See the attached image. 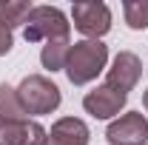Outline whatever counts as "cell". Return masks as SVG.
I'll list each match as a JSON object with an SVG mask.
<instances>
[{
    "label": "cell",
    "instance_id": "cell-13",
    "mask_svg": "<svg viewBox=\"0 0 148 145\" xmlns=\"http://www.w3.org/2000/svg\"><path fill=\"white\" fill-rule=\"evenodd\" d=\"M23 145H49V131L37 120H26L23 122Z\"/></svg>",
    "mask_w": 148,
    "mask_h": 145
},
{
    "label": "cell",
    "instance_id": "cell-3",
    "mask_svg": "<svg viewBox=\"0 0 148 145\" xmlns=\"http://www.w3.org/2000/svg\"><path fill=\"white\" fill-rule=\"evenodd\" d=\"M71 23L69 17L57 9V6H34L32 14L23 23V37L26 43H49V40H60L69 37Z\"/></svg>",
    "mask_w": 148,
    "mask_h": 145
},
{
    "label": "cell",
    "instance_id": "cell-16",
    "mask_svg": "<svg viewBox=\"0 0 148 145\" xmlns=\"http://www.w3.org/2000/svg\"><path fill=\"white\" fill-rule=\"evenodd\" d=\"M143 108H145V111H148V88H145V91H143Z\"/></svg>",
    "mask_w": 148,
    "mask_h": 145
},
{
    "label": "cell",
    "instance_id": "cell-8",
    "mask_svg": "<svg viewBox=\"0 0 148 145\" xmlns=\"http://www.w3.org/2000/svg\"><path fill=\"white\" fill-rule=\"evenodd\" d=\"M91 131L80 117H63L49 131V145H88Z\"/></svg>",
    "mask_w": 148,
    "mask_h": 145
},
{
    "label": "cell",
    "instance_id": "cell-10",
    "mask_svg": "<svg viewBox=\"0 0 148 145\" xmlns=\"http://www.w3.org/2000/svg\"><path fill=\"white\" fill-rule=\"evenodd\" d=\"M29 120V114L20 105L17 88H12L9 83H0V125H14Z\"/></svg>",
    "mask_w": 148,
    "mask_h": 145
},
{
    "label": "cell",
    "instance_id": "cell-7",
    "mask_svg": "<svg viewBox=\"0 0 148 145\" xmlns=\"http://www.w3.org/2000/svg\"><path fill=\"white\" fill-rule=\"evenodd\" d=\"M143 77V60L134 54V51H120V54L111 60V66L106 68V83L120 88L123 94H128L131 88H137Z\"/></svg>",
    "mask_w": 148,
    "mask_h": 145
},
{
    "label": "cell",
    "instance_id": "cell-4",
    "mask_svg": "<svg viewBox=\"0 0 148 145\" xmlns=\"http://www.w3.org/2000/svg\"><path fill=\"white\" fill-rule=\"evenodd\" d=\"M71 20H74V29L80 34H86V40H100V37L108 34V29H111V9L106 3H100V0L74 3Z\"/></svg>",
    "mask_w": 148,
    "mask_h": 145
},
{
    "label": "cell",
    "instance_id": "cell-9",
    "mask_svg": "<svg viewBox=\"0 0 148 145\" xmlns=\"http://www.w3.org/2000/svg\"><path fill=\"white\" fill-rule=\"evenodd\" d=\"M69 51H71V40H69V37L43 43V49H40V63H43V68H49L51 74L54 71H66Z\"/></svg>",
    "mask_w": 148,
    "mask_h": 145
},
{
    "label": "cell",
    "instance_id": "cell-1",
    "mask_svg": "<svg viewBox=\"0 0 148 145\" xmlns=\"http://www.w3.org/2000/svg\"><path fill=\"white\" fill-rule=\"evenodd\" d=\"M108 68V46L103 40H77L66 60V77L71 85H88Z\"/></svg>",
    "mask_w": 148,
    "mask_h": 145
},
{
    "label": "cell",
    "instance_id": "cell-2",
    "mask_svg": "<svg viewBox=\"0 0 148 145\" xmlns=\"http://www.w3.org/2000/svg\"><path fill=\"white\" fill-rule=\"evenodd\" d=\"M17 97L26 114L32 117H43V114H54L63 103V94L57 88V83H51L46 74H29L23 77V83L17 85Z\"/></svg>",
    "mask_w": 148,
    "mask_h": 145
},
{
    "label": "cell",
    "instance_id": "cell-14",
    "mask_svg": "<svg viewBox=\"0 0 148 145\" xmlns=\"http://www.w3.org/2000/svg\"><path fill=\"white\" fill-rule=\"evenodd\" d=\"M26 122V120H23ZM23 122L0 125V145H23Z\"/></svg>",
    "mask_w": 148,
    "mask_h": 145
},
{
    "label": "cell",
    "instance_id": "cell-11",
    "mask_svg": "<svg viewBox=\"0 0 148 145\" xmlns=\"http://www.w3.org/2000/svg\"><path fill=\"white\" fill-rule=\"evenodd\" d=\"M32 3H26V0H0V23L6 26V29H17L26 23V17L32 14Z\"/></svg>",
    "mask_w": 148,
    "mask_h": 145
},
{
    "label": "cell",
    "instance_id": "cell-15",
    "mask_svg": "<svg viewBox=\"0 0 148 145\" xmlns=\"http://www.w3.org/2000/svg\"><path fill=\"white\" fill-rule=\"evenodd\" d=\"M12 46H14V37H12V29H6L3 23H0V57H6L12 51Z\"/></svg>",
    "mask_w": 148,
    "mask_h": 145
},
{
    "label": "cell",
    "instance_id": "cell-12",
    "mask_svg": "<svg viewBox=\"0 0 148 145\" xmlns=\"http://www.w3.org/2000/svg\"><path fill=\"white\" fill-rule=\"evenodd\" d=\"M123 14H125V26L134 31L148 29V0H125L123 3Z\"/></svg>",
    "mask_w": 148,
    "mask_h": 145
},
{
    "label": "cell",
    "instance_id": "cell-6",
    "mask_svg": "<svg viewBox=\"0 0 148 145\" xmlns=\"http://www.w3.org/2000/svg\"><path fill=\"white\" fill-rule=\"evenodd\" d=\"M125 103H128V94H123L120 88H114L108 83L91 88L83 97V108H86V114H91L94 120H111V117H117L120 111L125 108Z\"/></svg>",
    "mask_w": 148,
    "mask_h": 145
},
{
    "label": "cell",
    "instance_id": "cell-5",
    "mask_svg": "<svg viewBox=\"0 0 148 145\" xmlns=\"http://www.w3.org/2000/svg\"><path fill=\"white\" fill-rule=\"evenodd\" d=\"M106 140L111 145H148V120L140 111H125L108 122Z\"/></svg>",
    "mask_w": 148,
    "mask_h": 145
}]
</instances>
